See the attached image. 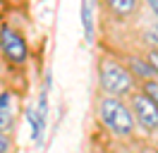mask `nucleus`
<instances>
[{"label": "nucleus", "instance_id": "7ed1b4c3", "mask_svg": "<svg viewBox=\"0 0 158 153\" xmlns=\"http://www.w3.org/2000/svg\"><path fill=\"white\" fill-rule=\"evenodd\" d=\"M0 50L12 65H24L29 57V48H27L24 36L10 24H0Z\"/></svg>", "mask_w": 158, "mask_h": 153}, {"label": "nucleus", "instance_id": "f03ea898", "mask_svg": "<svg viewBox=\"0 0 158 153\" xmlns=\"http://www.w3.org/2000/svg\"><path fill=\"white\" fill-rule=\"evenodd\" d=\"M98 76H101V86L103 91L110 96H127L134 89V76L129 74V69L125 65H120L115 60H103L98 65Z\"/></svg>", "mask_w": 158, "mask_h": 153}, {"label": "nucleus", "instance_id": "ddd939ff", "mask_svg": "<svg viewBox=\"0 0 158 153\" xmlns=\"http://www.w3.org/2000/svg\"><path fill=\"white\" fill-rule=\"evenodd\" d=\"M2 10H5V0H0V12H2Z\"/></svg>", "mask_w": 158, "mask_h": 153}, {"label": "nucleus", "instance_id": "20e7f679", "mask_svg": "<svg viewBox=\"0 0 158 153\" xmlns=\"http://www.w3.org/2000/svg\"><path fill=\"white\" fill-rule=\"evenodd\" d=\"M132 117H134V122H139L146 132H156L158 129V108L153 101H148L144 93H134L132 96Z\"/></svg>", "mask_w": 158, "mask_h": 153}, {"label": "nucleus", "instance_id": "9d476101", "mask_svg": "<svg viewBox=\"0 0 158 153\" xmlns=\"http://www.w3.org/2000/svg\"><path fill=\"white\" fill-rule=\"evenodd\" d=\"M12 148V141H10V134L0 132V153H10Z\"/></svg>", "mask_w": 158, "mask_h": 153}, {"label": "nucleus", "instance_id": "39448f33", "mask_svg": "<svg viewBox=\"0 0 158 153\" xmlns=\"http://www.w3.org/2000/svg\"><path fill=\"white\" fill-rule=\"evenodd\" d=\"M12 93H7V91H2L0 93V132L10 134L12 127H15V115H12Z\"/></svg>", "mask_w": 158, "mask_h": 153}, {"label": "nucleus", "instance_id": "0eeeda50", "mask_svg": "<svg viewBox=\"0 0 158 153\" xmlns=\"http://www.w3.org/2000/svg\"><path fill=\"white\" fill-rule=\"evenodd\" d=\"M106 2L118 17H129L137 10V0H106Z\"/></svg>", "mask_w": 158, "mask_h": 153}, {"label": "nucleus", "instance_id": "4468645a", "mask_svg": "<svg viewBox=\"0 0 158 153\" xmlns=\"http://www.w3.org/2000/svg\"><path fill=\"white\" fill-rule=\"evenodd\" d=\"M96 153H103V151H96Z\"/></svg>", "mask_w": 158, "mask_h": 153}, {"label": "nucleus", "instance_id": "f8f14e48", "mask_svg": "<svg viewBox=\"0 0 158 153\" xmlns=\"http://www.w3.org/2000/svg\"><path fill=\"white\" fill-rule=\"evenodd\" d=\"M146 2H148V7L153 10V14L158 17V0H146Z\"/></svg>", "mask_w": 158, "mask_h": 153}, {"label": "nucleus", "instance_id": "6e6552de", "mask_svg": "<svg viewBox=\"0 0 158 153\" xmlns=\"http://www.w3.org/2000/svg\"><path fill=\"white\" fill-rule=\"evenodd\" d=\"M141 93L146 96L148 101H153L156 108H158V79H146L144 86H141Z\"/></svg>", "mask_w": 158, "mask_h": 153}, {"label": "nucleus", "instance_id": "1a4fd4ad", "mask_svg": "<svg viewBox=\"0 0 158 153\" xmlns=\"http://www.w3.org/2000/svg\"><path fill=\"white\" fill-rule=\"evenodd\" d=\"M146 65L151 67V72H153V76L158 79V48H153V50H148V55H146Z\"/></svg>", "mask_w": 158, "mask_h": 153}, {"label": "nucleus", "instance_id": "423d86ee", "mask_svg": "<svg viewBox=\"0 0 158 153\" xmlns=\"http://www.w3.org/2000/svg\"><path fill=\"white\" fill-rule=\"evenodd\" d=\"M94 7L96 0H81V24H84L86 41H94Z\"/></svg>", "mask_w": 158, "mask_h": 153}, {"label": "nucleus", "instance_id": "9b49d317", "mask_svg": "<svg viewBox=\"0 0 158 153\" xmlns=\"http://www.w3.org/2000/svg\"><path fill=\"white\" fill-rule=\"evenodd\" d=\"M146 38H148V41H151V43H153V46H156V48H158V24H156V27H153V29H148Z\"/></svg>", "mask_w": 158, "mask_h": 153}, {"label": "nucleus", "instance_id": "f257e3e1", "mask_svg": "<svg viewBox=\"0 0 158 153\" xmlns=\"http://www.w3.org/2000/svg\"><path fill=\"white\" fill-rule=\"evenodd\" d=\"M98 113H101L103 124L113 134H118V136H132V132H134V117H132V110L120 98H115V96L103 98L98 105Z\"/></svg>", "mask_w": 158, "mask_h": 153}]
</instances>
